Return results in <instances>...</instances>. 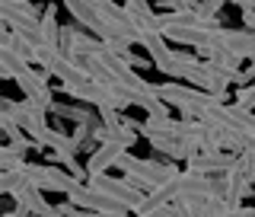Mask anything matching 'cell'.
Returning <instances> with one entry per match:
<instances>
[{
  "label": "cell",
  "instance_id": "20",
  "mask_svg": "<svg viewBox=\"0 0 255 217\" xmlns=\"http://www.w3.org/2000/svg\"><path fill=\"white\" fill-rule=\"evenodd\" d=\"M6 42H10V29H6V22L0 19V48H6Z\"/></svg>",
  "mask_w": 255,
  "mask_h": 217
},
{
  "label": "cell",
  "instance_id": "22",
  "mask_svg": "<svg viewBox=\"0 0 255 217\" xmlns=\"http://www.w3.org/2000/svg\"><path fill=\"white\" fill-rule=\"evenodd\" d=\"M0 80H10V74L3 70V64H0Z\"/></svg>",
  "mask_w": 255,
  "mask_h": 217
},
{
  "label": "cell",
  "instance_id": "11",
  "mask_svg": "<svg viewBox=\"0 0 255 217\" xmlns=\"http://www.w3.org/2000/svg\"><path fill=\"white\" fill-rule=\"evenodd\" d=\"M38 38L48 51L61 54V29H58V3L42 6V19H38Z\"/></svg>",
  "mask_w": 255,
  "mask_h": 217
},
{
  "label": "cell",
  "instance_id": "3",
  "mask_svg": "<svg viewBox=\"0 0 255 217\" xmlns=\"http://www.w3.org/2000/svg\"><path fill=\"white\" fill-rule=\"evenodd\" d=\"M26 179L29 186H35L38 192H61V195H70L80 182L61 166H48V163H26Z\"/></svg>",
  "mask_w": 255,
  "mask_h": 217
},
{
  "label": "cell",
  "instance_id": "21",
  "mask_svg": "<svg viewBox=\"0 0 255 217\" xmlns=\"http://www.w3.org/2000/svg\"><path fill=\"white\" fill-rule=\"evenodd\" d=\"M0 217H29V214H26V208H13L10 214H0Z\"/></svg>",
  "mask_w": 255,
  "mask_h": 217
},
{
  "label": "cell",
  "instance_id": "10",
  "mask_svg": "<svg viewBox=\"0 0 255 217\" xmlns=\"http://www.w3.org/2000/svg\"><path fill=\"white\" fill-rule=\"evenodd\" d=\"M38 144H42V147H51V154L58 157L61 163L67 166V170L77 163V144L70 141V134H64V131H54V128H48V131H45V138L38 141Z\"/></svg>",
  "mask_w": 255,
  "mask_h": 217
},
{
  "label": "cell",
  "instance_id": "23",
  "mask_svg": "<svg viewBox=\"0 0 255 217\" xmlns=\"http://www.w3.org/2000/svg\"><path fill=\"white\" fill-rule=\"evenodd\" d=\"M249 198H252V208H255V192H249Z\"/></svg>",
  "mask_w": 255,
  "mask_h": 217
},
{
  "label": "cell",
  "instance_id": "18",
  "mask_svg": "<svg viewBox=\"0 0 255 217\" xmlns=\"http://www.w3.org/2000/svg\"><path fill=\"white\" fill-rule=\"evenodd\" d=\"M51 217H96L90 211H80V208H74L70 202H64V205H54V214Z\"/></svg>",
  "mask_w": 255,
  "mask_h": 217
},
{
  "label": "cell",
  "instance_id": "2",
  "mask_svg": "<svg viewBox=\"0 0 255 217\" xmlns=\"http://www.w3.org/2000/svg\"><path fill=\"white\" fill-rule=\"evenodd\" d=\"M67 202L80 208V211H90V214H109V217H134L131 214V208L122 205V202H115V198H109V195H102V192H96L90 186H80L67 195Z\"/></svg>",
  "mask_w": 255,
  "mask_h": 217
},
{
  "label": "cell",
  "instance_id": "6",
  "mask_svg": "<svg viewBox=\"0 0 255 217\" xmlns=\"http://www.w3.org/2000/svg\"><path fill=\"white\" fill-rule=\"evenodd\" d=\"M236 166V154L230 150H214V154H195L188 160V170L191 173H201V176H223Z\"/></svg>",
  "mask_w": 255,
  "mask_h": 217
},
{
  "label": "cell",
  "instance_id": "4",
  "mask_svg": "<svg viewBox=\"0 0 255 217\" xmlns=\"http://www.w3.org/2000/svg\"><path fill=\"white\" fill-rule=\"evenodd\" d=\"M90 189H96V192H102V195H109V198H115V202L128 205L131 211H137L140 202L147 198L140 189H134L128 179H115V176H90Z\"/></svg>",
  "mask_w": 255,
  "mask_h": 217
},
{
  "label": "cell",
  "instance_id": "8",
  "mask_svg": "<svg viewBox=\"0 0 255 217\" xmlns=\"http://www.w3.org/2000/svg\"><path fill=\"white\" fill-rule=\"evenodd\" d=\"M64 10H67L74 19L80 22L83 29H90L93 35H99V42H112V35H109V29H106V22L99 19V13L93 10V3H80V0H70V3H64Z\"/></svg>",
  "mask_w": 255,
  "mask_h": 217
},
{
  "label": "cell",
  "instance_id": "9",
  "mask_svg": "<svg viewBox=\"0 0 255 217\" xmlns=\"http://www.w3.org/2000/svg\"><path fill=\"white\" fill-rule=\"evenodd\" d=\"M137 45H143L150 51V61L156 64L159 74H169V64H172V48L166 45L163 35L156 32H137Z\"/></svg>",
  "mask_w": 255,
  "mask_h": 217
},
{
  "label": "cell",
  "instance_id": "12",
  "mask_svg": "<svg viewBox=\"0 0 255 217\" xmlns=\"http://www.w3.org/2000/svg\"><path fill=\"white\" fill-rule=\"evenodd\" d=\"M13 202H16V208H26V214H35V217H51L54 214V208L42 198V192L35 186H29V182L13 195Z\"/></svg>",
  "mask_w": 255,
  "mask_h": 217
},
{
  "label": "cell",
  "instance_id": "25",
  "mask_svg": "<svg viewBox=\"0 0 255 217\" xmlns=\"http://www.w3.org/2000/svg\"><path fill=\"white\" fill-rule=\"evenodd\" d=\"M0 147H3V144H0Z\"/></svg>",
  "mask_w": 255,
  "mask_h": 217
},
{
  "label": "cell",
  "instance_id": "17",
  "mask_svg": "<svg viewBox=\"0 0 255 217\" xmlns=\"http://www.w3.org/2000/svg\"><path fill=\"white\" fill-rule=\"evenodd\" d=\"M223 10V3L217 0H207V3H188V13H195L201 22H214V16Z\"/></svg>",
  "mask_w": 255,
  "mask_h": 217
},
{
  "label": "cell",
  "instance_id": "5",
  "mask_svg": "<svg viewBox=\"0 0 255 217\" xmlns=\"http://www.w3.org/2000/svg\"><path fill=\"white\" fill-rule=\"evenodd\" d=\"M185 80L191 83V90H201L207 96H227V86L233 83V77L217 70V67H211L207 61H201L198 67H191L185 74Z\"/></svg>",
  "mask_w": 255,
  "mask_h": 217
},
{
  "label": "cell",
  "instance_id": "24",
  "mask_svg": "<svg viewBox=\"0 0 255 217\" xmlns=\"http://www.w3.org/2000/svg\"><path fill=\"white\" fill-rule=\"evenodd\" d=\"M0 102H3V96H0Z\"/></svg>",
  "mask_w": 255,
  "mask_h": 217
},
{
  "label": "cell",
  "instance_id": "7",
  "mask_svg": "<svg viewBox=\"0 0 255 217\" xmlns=\"http://www.w3.org/2000/svg\"><path fill=\"white\" fill-rule=\"evenodd\" d=\"M125 154L128 150L122 144H99V147L90 154V160H86V179H90V176H106L112 166H118V160Z\"/></svg>",
  "mask_w": 255,
  "mask_h": 217
},
{
  "label": "cell",
  "instance_id": "13",
  "mask_svg": "<svg viewBox=\"0 0 255 217\" xmlns=\"http://www.w3.org/2000/svg\"><path fill=\"white\" fill-rule=\"evenodd\" d=\"M134 106H140L150 118H169V106L159 99V86H153V83H150V90L134 96Z\"/></svg>",
  "mask_w": 255,
  "mask_h": 217
},
{
  "label": "cell",
  "instance_id": "1",
  "mask_svg": "<svg viewBox=\"0 0 255 217\" xmlns=\"http://www.w3.org/2000/svg\"><path fill=\"white\" fill-rule=\"evenodd\" d=\"M159 99L166 106H175L185 118H204L214 106H227V96H207L182 83H163L159 86Z\"/></svg>",
  "mask_w": 255,
  "mask_h": 217
},
{
  "label": "cell",
  "instance_id": "14",
  "mask_svg": "<svg viewBox=\"0 0 255 217\" xmlns=\"http://www.w3.org/2000/svg\"><path fill=\"white\" fill-rule=\"evenodd\" d=\"M51 112L58 118H67V122H74V125H86V122H96L99 118V112L96 109H90V106H64V102H54L51 106Z\"/></svg>",
  "mask_w": 255,
  "mask_h": 217
},
{
  "label": "cell",
  "instance_id": "26",
  "mask_svg": "<svg viewBox=\"0 0 255 217\" xmlns=\"http://www.w3.org/2000/svg\"><path fill=\"white\" fill-rule=\"evenodd\" d=\"M252 160H255V157H252Z\"/></svg>",
  "mask_w": 255,
  "mask_h": 217
},
{
  "label": "cell",
  "instance_id": "19",
  "mask_svg": "<svg viewBox=\"0 0 255 217\" xmlns=\"http://www.w3.org/2000/svg\"><path fill=\"white\" fill-rule=\"evenodd\" d=\"M239 10H243L246 32H255V0H246V3H239Z\"/></svg>",
  "mask_w": 255,
  "mask_h": 217
},
{
  "label": "cell",
  "instance_id": "16",
  "mask_svg": "<svg viewBox=\"0 0 255 217\" xmlns=\"http://www.w3.org/2000/svg\"><path fill=\"white\" fill-rule=\"evenodd\" d=\"M26 173H0V195H16L22 186H26Z\"/></svg>",
  "mask_w": 255,
  "mask_h": 217
},
{
  "label": "cell",
  "instance_id": "15",
  "mask_svg": "<svg viewBox=\"0 0 255 217\" xmlns=\"http://www.w3.org/2000/svg\"><path fill=\"white\" fill-rule=\"evenodd\" d=\"M0 64H3V70L10 74V80H16V77H19L26 67H32L29 61H22L16 51H10V48H0Z\"/></svg>",
  "mask_w": 255,
  "mask_h": 217
}]
</instances>
